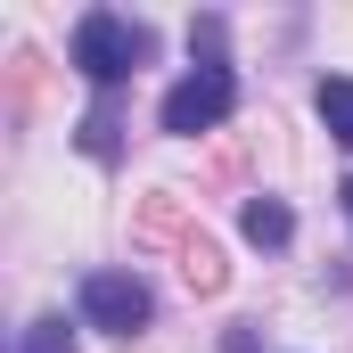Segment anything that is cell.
Listing matches in <instances>:
<instances>
[{
  "label": "cell",
  "mask_w": 353,
  "mask_h": 353,
  "mask_svg": "<svg viewBox=\"0 0 353 353\" xmlns=\"http://www.w3.org/2000/svg\"><path fill=\"white\" fill-rule=\"evenodd\" d=\"M345 214H353V181H345Z\"/></svg>",
  "instance_id": "10"
},
{
  "label": "cell",
  "mask_w": 353,
  "mask_h": 353,
  "mask_svg": "<svg viewBox=\"0 0 353 353\" xmlns=\"http://www.w3.org/2000/svg\"><path fill=\"white\" fill-rule=\"evenodd\" d=\"M140 58H148V33H140V25H123V17H107V8H90L83 25H74V66H83L99 90H115L123 74H140Z\"/></svg>",
  "instance_id": "1"
},
{
  "label": "cell",
  "mask_w": 353,
  "mask_h": 353,
  "mask_svg": "<svg viewBox=\"0 0 353 353\" xmlns=\"http://www.w3.org/2000/svg\"><path fill=\"white\" fill-rule=\"evenodd\" d=\"M25 353H74V337H66V321H33V337H25Z\"/></svg>",
  "instance_id": "9"
},
{
  "label": "cell",
  "mask_w": 353,
  "mask_h": 353,
  "mask_svg": "<svg viewBox=\"0 0 353 353\" xmlns=\"http://www.w3.org/2000/svg\"><path fill=\"white\" fill-rule=\"evenodd\" d=\"M321 123L353 148V83H345V74H329V83H321Z\"/></svg>",
  "instance_id": "7"
},
{
  "label": "cell",
  "mask_w": 353,
  "mask_h": 353,
  "mask_svg": "<svg viewBox=\"0 0 353 353\" xmlns=\"http://www.w3.org/2000/svg\"><path fill=\"white\" fill-rule=\"evenodd\" d=\"M83 148H90V157H115V107H90V123H83Z\"/></svg>",
  "instance_id": "8"
},
{
  "label": "cell",
  "mask_w": 353,
  "mask_h": 353,
  "mask_svg": "<svg viewBox=\"0 0 353 353\" xmlns=\"http://www.w3.org/2000/svg\"><path fill=\"white\" fill-rule=\"evenodd\" d=\"M230 107H239V83H230V66H197L189 83H173V90H165V132L197 140V132H214Z\"/></svg>",
  "instance_id": "2"
},
{
  "label": "cell",
  "mask_w": 353,
  "mask_h": 353,
  "mask_svg": "<svg viewBox=\"0 0 353 353\" xmlns=\"http://www.w3.org/2000/svg\"><path fill=\"white\" fill-rule=\"evenodd\" d=\"M181 279H189V296H222V247L214 239H181Z\"/></svg>",
  "instance_id": "5"
},
{
  "label": "cell",
  "mask_w": 353,
  "mask_h": 353,
  "mask_svg": "<svg viewBox=\"0 0 353 353\" xmlns=\"http://www.w3.org/2000/svg\"><path fill=\"white\" fill-rule=\"evenodd\" d=\"M239 222H247V239H255V247H288V239H296V214H288L279 197H247V214H239Z\"/></svg>",
  "instance_id": "6"
},
{
  "label": "cell",
  "mask_w": 353,
  "mask_h": 353,
  "mask_svg": "<svg viewBox=\"0 0 353 353\" xmlns=\"http://www.w3.org/2000/svg\"><path fill=\"white\" fill-rule=\"evenodd\" d=\"M132 239H140V247H165V239H197V230H189L181 197H148V205L132 214Z\"/></svg>",
  "instance_id": "4"
},
{
  "label": "cell",
  "mask_w": 353,
  "mask_h": 353,
  "mask_svg": "<svg viewBox=\"0 0 353 353\" xmlns=\"http://www.w3.org/2000/svg\"><path fill=\"white\" fill-rule=\"evenodd\" d=\"M83 312H90V329H115V337L148 329V279L140 271H90L83 279Z\"/></svg>",
  "instance_id": "3"
}]
</instances>
